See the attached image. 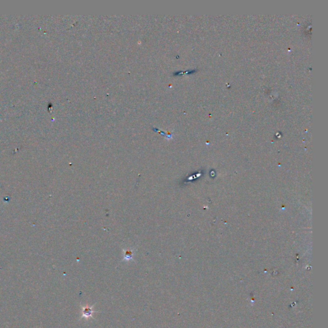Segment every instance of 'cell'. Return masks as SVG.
<instances>
[{"label": "cell", "instance_id": "1", "mask_svg": "<svg viewBox=\"0 0 328 328\" xmlns=\"http://www.w3.org/2000/svg\"><path fill=\"white\" fill-rule=\"evenodd\" d=\"M93 314V311L92 308L88 307V306L83 308V311H82L83 317H85L86 319H89L92 317Z\"/></svg>", "mask_w": 328, "mask_h": 328}]
</instances>
